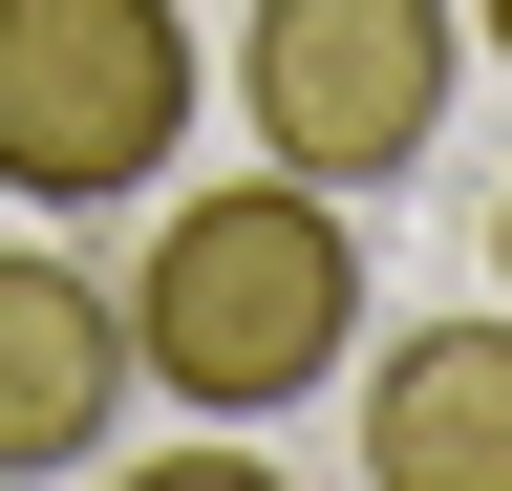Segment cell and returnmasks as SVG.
<instances>
[{
    "instance_id": "cell-1",
    "label": "cell",
    "mask_w": 512,
    "mask_h": 491,
    "mask_svg": "<svg viewBox=\"0 0 512 491\" xmlns=\"http://www.w3.org/2000/svg\"><path fill=\"white\" fill-rule=\"evenodd\" d=\"M342 321H363V235L342 193H299V171H214V193L150 214V257H128V363L192 406V427H278L342 385Z\"/></svg>"
},
{
    "instance_id": "cell-2",
    "label": "cell",
    "mask_w": 512,
    "mask_h": 491,
    "mask_svg": "<svg viewBox=\"0 0 512 491\" xmlns=\"http://www.w3.org/2000/svg\"><path fill=\"white\" fill-rule=\"evenodd\" d=\"M448 86H470V22H448V0H256V43H235L256 171H299V193H342V214L448 150Z\"/></svg>"
},
{
    "instance_id": "cell-3",
    "label": "cell",
    "mask_w": 512,
    "mask_h": 491,
    "mask_svg": "<svg viewBox=\"0 0 512 491\" xmlns=\"http://www.w3.org/2000/svg\"><path fill=\"white\" fill-rule=\"evenodd\" d=\"M192 22L171 0H0V193L22 214H128L192 150Z\"/></svg>"
},
{
    "instance_id": "cell-4",
    "label": "cell",
    "mask_w": 512,
    "mask_h": 491,
    "mask_svg": "<svg viewBox=\"0 0 512 491\" xmlns=\"http://www.w3.org/2000/svg\"><path fill=\"white\" fill-rule=\"evenodd\" d=\"M128 278L86 257H0V470H86L107 427H128Z\"/></svg>"
},
{
    "instance_id": "cell-5",
    "label": "cell",
    "mask_w": 512,
    "mask_h": 491,
    "mask_svg": "<svg viewBox=\"0 0 512 491\" xmlns=\"http://www.w3.org/2000/svg\"><path fill=\"white\" fill-rule=\"evenodd\" d=\"M363 470L384 491H512V299L491 321H406L363 363Z\"/></svg>"
},
{
    "instance_id": "cell-6",
    "label": "cell",
    "mask_w": 512,
    "mask_h": 491,
    "mask_svg": "<svg viewBox=\"0 0 512 491\" xmlns=\"http://www.w3.org/2000/svg\"><path fill=\"white\" fill-rule=\"evenodd\" d=\"M491 299H512V193H491Z\"/></svg>"
},
{
    "instance_id": "cell-7",
    "label": "cell",
    "mask_w": 512,
    "mask_h": 491,
    "mask_svg": "<svg viewBox=\"0 0 512 491\" xmlns=\"http://www.w3.org/2000/svg\"><path fill=\"white\" fill-rule=\"evenodd\" d=\"M470 22H491V43H512V0H470Z\"/></svg>"
}]
</instances>
